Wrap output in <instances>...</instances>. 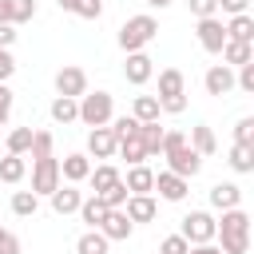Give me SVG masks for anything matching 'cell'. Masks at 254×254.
I'll list each match as a JSON object with an SVG mask.
<instances>
[{
    "instance_id": "cell-44",
    "label": "cell",
    "mask_w": 254,
    "mask_h": 254,
    "mask_svg": "<svg viewBox=\"0 0 254 254\" xmlns=\"http://www.w3.org/2000/svg\"><path fill=\"white\" fill-rule=\"evenodd\" d=\"M0 254H20V238L4 226H0Z\"/></svg>"
},
{
    "instance_id": "cell-19",
    "label": "cell",
    "mask_w": 254,
    "mask_h": 254,
    "mask_svg": "<svg viewBox=\"0 0 254 254\" xmlns=\"http://www.w3.org/2000/svg\"><path fill=\"white\" fill-rule=\"evenodd\" d=\"M127 218L131 222H151L155 214H159V206H155V198L151 194H127Z\"/></svg>"
},
{
    "instance_id": "cell-15",
    "label": "cell",
    "mask_w": 254,
    "mask_h": 254,
    "mask_svg": "<svg viewBox=\"0 0 254 254\" xmlns=\"http://www.w3.org/2000/svg\"><path fill=\"white\" fill-rule=\"evenodd\" d=\"M36 16V0H0V24H28Z\"/></svg>"
},
{
    "instance_id": "cell-7",
    "label": "cell",
    "mask_w": 254,
    "mask_h": 254,
    "mask_svg": "<svg viewBox=\"0 0 254 254\" xmlns=\"http://www.w3.org/2000/svg\"><path fill=\"white\" fill-rule=\"evenodd\" d=\"M95 230H99V234H103L107 242H123V238H131L135 222L127 218V210H123V206H111V210L103 214V222H99Z\"/></svg>"
},
{
    "instance_id": "cell-3",
    "label": "cell",
    "mask_w": 254,
    "mask_h": 254,
    "mask_svg": "<svg viewBox=\"0 0 254 254\" xmlns=\"http://www.w3.org/2000/svg\"><path fill=\"white\" fill-rule=\"evenodd\" d=\"M75 103H79V123H87V127H107V123L115 119V99H111V91H83Z\"/></svg>"
},
{
    "instance_id": "cell-1",
    "label": "cell",
    "mask_w": 254,
    "mask_h": 254,
    "mask_svg": "<svg viewBox=\"0 0 254 254\" xmlns=\"http://www.w3.org/2000/svg\"><path fill=\"white\" fill-rule=\"evenodd\" d=\"M163 159H167V171H175L183 179H194L202 171V155L187 143L183 131H163Z\"/></svg>"
},
{
    "instance_id": "cell-33",
    "label": "cell",
    "mask_w": 254,
    "mask_h": 254,
    "mask_svg": "<svg viewBox=\"0 0 254 254\" xmlns=\"http://www.w3.org/2000/svg\"><path fill=\"white\" fill-rule=\"evenodd\" d=\"M139 123H151V119H159V99L155 95H135V111H131Z\"/></svg>"
},
{
    "instance_id": "cell-2",
    "label": "cell",
    "mask_w": 254,
    "mask_h": 254,
    "mask_svg": "<svg viewBox=\"0 0 254 254\" xmlns=\"http://www.w3.org/2000/svg\"><path fill=\"white\" fill-rule=\"evenodd\" d=\"M214 238H222V254H246L250 250V214L242 206L222 210V222H214Z\"/></svg>"
},
{
    "instance_id": "cell-8",
    "label": "cell",
    "mask_w": 254,
    "mask_h": 254,
    "mask_svg": "<svg viewBox=\"0 0 254 254\" xmlns=\"http://www.w3.org/2000/svg\"><path fill=\"white\" fill-rule=\"evenodd\" d=\"M151 190H159V198H167V202H183L187 190H190V179H183V175H175V171H159Z\"/></svg>"
},
{
    "instance_id": "cell-23",
    "label": "cell",
    "mask_w": 254,
    "mask_h": 254,
    "mask_svg": "<svg viewBox=\"0 0 254 254\" xmlns=\"http://www.w3.org/2000/svg\"><path fill=\"white\" fill-rule=\"evenodd\" d=\"M107 210H111V206H107L99 194H91V198H83V202H79V210H75V214H79V218H83V222L95 230V226L103 222V214H107Z\"/></svg>"
},
{
    "instance_id": "cell-16",
    "label": "cell",
    "mask_w": 254,
    "mask_h": 254,
    "mask_svg": "<svg viewBox=\"0 0 254 254\" xmlns=\"http://www.w3.org/2000/svg\"><path fill=\"white\" fill-rule=\"evenodd\" d=\"M87 175H91V159H87V155L75 151V155H64V159H60V179H67V183H83Z\"/></svg>"
},
{
    "instance_id": "cell-37",
    "label": "cell",
    "mask_w": 254,
    "mask_h": 254,
    "mask_svg": "<svg viewBox=\"0 0 254 254\" xmlns=\"http://www.w3.org/2000/svg\"><path fill=\"white\" fill-rule=\"evenodd\" d=\"M190 250V242L183 238V234H167L163 242H159V254H187Z\"/></svg>"
},
{
    "instance_id": "cell-17",
    "label": "cell",
    "mask_w": 254,
    "mask_h": 254,
    "mask_svg": "<svg viewBox=\"0 0 254 254\" xmlns=\"http://www.w3.org/2000/svg\"><path fill=\"white\" fill-rule=\"evenodd\" d=\"M123 187H127L131 194H151V187H155V171H151L147 163H135V167L127 171V179H123Z\"/></svg>"
},
{
    "instance_id": "cell-32",
    "label": "cell",
    "mask_w": 254,
    "mask_h": 254,
    "mask_svg": "<svg viewBox=\"0 0 254 254\" xmlns=\"http://www.w3.org/2000/svg\"><path fill=\"white\" fill-rule=\"evenodd\" d=\"M36 210H40V194H32V190H16V194H12V214L32 218Z\"/></svg>"
},
{
    "instance_id": "cell-9",
    "label": "cell",
    "mask_w": 254,
    "mask_h": 254,
    "mask_svg": "<svg viewBox=\"0 0 254 254\" xmlns=\"http://www.w3.org/2000/svg\"><path fill=\"white\" fill-rule=\"evenodd\" d=\"M155 60L147 56V52H127V64H123V79L131 83V87H143L151 75H155V67H151Z\"/></svg>"
},
{
    "instance_id": "cell-26",
    "label": "cell",
    "mask_w": 254,
    "mask_h": 254,
    "mask_svg": "<svg viewBox=\"0 0 254 254\" xmlns=\"http://www.w3.org/2000/svg\"><path fill=\"white\" fill-rule=\"evenodd\" d=\"M226 163H230L238 175H250V171H254V143H234Z\"/></svg>"
},
{
    "instance_id": "cell-24",
    "label": "cell",
    "mask_w": 254,
    "mask_h": 254,
    "mask_svg": "<svg viewBox=\"0 0 254 254\" xmlns=\"http://www.w3.org/2000/svg\"><path fill=\"white\" fill-rule=\"evenodd\" d=\"M226 40H254V16L250 12H238V16H230V24H226Z\"/></svg>"
},
{
    "instance_id": "cell-46",
    "label": "cell",
    "mask_w": 254,
    "mask_h": 254,
    "mask_svg": "<svg viewBox=\"0 0 254 254\" xmlns=\"http://www.w3.org/2000/svg\"><path fill=\"white\" fill-rule=\"evenodd\" d=\"M16 44V24H0V48H12Z\"/></svg>"
},
{
    "instance_id": "cell-31",
    "label": "cell",
    "mask_w": 254,
    "mask_h": 254,
    "mask_svg": "<svg viewBox=\"0 0 254 254\" xmlns=\"http://www.w3.org/2000/svg\"><path fill=\"white\" fill-rule=\"evenodd\" d=\"M107 238L99 234V230H87V234H79L75 238V254H107Z\"/></svg>"
},
{
    "instance_id": "cell-12",
    "label": "cell",
    "mask_w": 254,
    "mask_h": 254,
    "mask_svg": "<svg viewBox=\"0 0 254 254\" xmlns=\"http://www.w3.org/2000/svg\"><path fill=\"white\" fill-rule=\"evenodd\" d=\"M119 147V139L111 135V127H91L87 135V159H111Z\"/></svg>"
},
{
    "instance_id": "cell-45",
    "label": "cell",
    "mask_w": 254,
    "mask_h": 254,
    "mask_svg": "<svg viewBox=\"0 0 254 254\" xmlns=\"http://www.w3.org/2000/svg\"><path fill=\"white\" fill-rule=\"evenodd\" d=\"M12 71H16V60H12V52H8V48H0V83H8V79H12Z\"/></svg>"
},
{
    "instance_id": "cell-13",
    "label": "cell",
    "mask_w": 254,
    "mask_h": 254,
    "mask_svg": "<svg viewBox=\"0 0 254 254\" xmlns=\"http://www.w3.org/2000/svg\"><path fill=\"white\" fill-rule=\"evenodd\" d=\"M202 87H206V95H230V91H234V71H230L226 64H214V67L202 75Z\"/></svg>"
},
{
    "instance_id": "cell-42",
    "label": "cell",
    "mask_w": 254,
    "mask_h": 254,
    "mask_svg": "<svg viewBox=\"0 0 254 254\" xmlns=\"http://www.w3.org/2000/svg\"><path fill=\"white\" fill-rule=\"evenodd\" d=\"M12 99H16V95H12V87H8V83H0V127H4V123H8V115H12Z\"/></svg>"
},
{
    "instance_id": "cell-18",
    "label": "cell",
    "mask_w": 254,
    "mask_h": 254,
    "mask_svg": "<svg viewBox=\"0 0 254 254\" xmlns=\"http://www.w3.org/2000/svg\"><path fill=\"white\" fill-rule=\"evenodd\" d=\"M242 202V187L238 183H214L210 187V206L214 210H230V206H238Z\"/></svg>"
},
{
    "instance_id": "cell-48",
    "label": "cell",
    "mask_w": 254,
    "mask_h": 254,
    "mask_svg": "<svg viewBox=\"0 0 254 254\" xmlns=\"http://www.w3.org/2000/svg\"><path fill=\"white\" fill-rule=\"evenodd\" d=\"M187 254H222V250H218L214 242H194V246H190Z\"/></svg>"
},
{
    "instance_id": "cell-39",
    "label": "cell",
    "mask_w": 254,
    "mask_h": 254,
    "mask_svg": "<svg viewBox=\"0 0 254 254\" xmlns=\"http://www.w3.org/2000/svg\"><path fill=\"white\" fill-rule=\"evenodd\" d=\"M127 194H131V190H127V187H123V179H119V183H115V187H107L99 198H103L107 206H123V202H127Z\"/></svg>"
},
{
    "instance_id": "cell-38",
    "label": "cell",
    "mask_w": 254,
    "mask_h": 254,
    "mask_svg": "<svg viewBox=\"0 0 254 254\" xmlns=\"http://www.w3.org/2000/svg\"><path fill=\"white\" fill-rule=\"evenodd\" d=\"M234 87H242L246 95H254V60L238 67V75H234Z\"/></svg>"
},
{
    "instance_id": "cell-20",
    "label": "cell",
    "mask_w": 254,
    "mask_h": 254,
    "mask_svg": "<svg viewBox=\"0 0 254 254\" xmlns=\"http://www.w3.org/2000/svg\"><path fill=\"white\" fill-rule=\"evenodd\" d=\"M222 60H226V67H242V64L254 60V44H246V40H226V44H222Z\"/></svg>"
},
{
    "instance_id": "cell-4",
    "label": "cell",
    "mask_w": 254,
    "mask_h": 254,
    "mask_svg": "<svg viewBox=\"0 0 254 254\" xmlns=\"http://www.w3.org/2000/svg\"><path fill=\"white\" fill-rule=\"evenodd\" d=\"M155 36H159V20H155V16H131V20L119 28V48H123V52H143Z\"/></svg>"
},
{
    "instance_id": "cell-34",
    "label": "cell",
    "mask_w": 254,
    "mask_h": 254,
    "mask_svg": "<svg viewBox=\"0 0 254 254\" xmlns=\"http://www.w3.org/2000/svg\"><path fill=\"white\" fill-rule=\"evenodd\" d=\"M32 127H16L12 135H8V155H28V147H32Z\"/></svg>"
},
{
    "instance_id": "cell-10",
    "label": "cell",
    "mask_w": 254,
    "mask_h": 254,
    "mask_svg": "<svg viewBox=\"0 0 254 254\" xmlns=\"http://www.w3.org/2000/svg\"><path fill=\"white\" fill-rule=\"evenodd\" d=\"M87 91V71L83 67H60L56 71V95H71V99H79Z\"/></svg>"
},
{
    "instance_id": "cell-14",
    "label": "cell",
    "mask_w": 254,
    "mask_h": 254,
    "mask_svg": "<svg viewBox=\"0 0 254 254\" xmlns=\"http://www.w3.org/2000/svg\"><path fill=\"white\" fill-rule=\"evenodd\" d=\"M48 198H52V210H56V214H75V210H79V202H83V194L75 190V183H67V187L60 183Z\"/></svg>"
},
{
    "instance_id": "cell-28",
    "label": "cell",
    "mask_w": 254,
    "mask_h": 254,
    "mask_svg": "<svg viewBox=\"0 0 254 254\" xmlns=\"http://www.w3.org/2000/svg\"><path fill=\"white\" fill-rule=\"evenodd\" d=\"M198 155H214V147H218V139H214V131L206 127V123H198V127H190V139H187Z\"/></svg>"
},
{
    "instance_id": "cell-50",
    "label": "cell",
    "mask_w": 254,
    "mask_h": 254,
    "mask_svg": "<svg viewBox=\"0 0 254 254\" xmlns=\"http://www.w3.org/2000/svg\"><path fill=\"white\" fill-rule=\"evenodd\" d=\"M143 4H151V8H171L175 0H143Z\"/></svg>"
},
{
    "instance_id": "cell-5",
    "label": "cell",
    "mask_w": 254,
    "mask_h": 254,
    "mask_svg": "<svg viewBox=\"0 0 254 254\" xmlns=\"http://www.w3.org/2000/svg\"><path fill=\"white\" fill-rule=\"evenodd\" d=\"M179 234H183L190 246H194V242H214V214H206V210H190V214H183Z\"/></svg>"
},
{
    "instance_id": "cell-6",
    "label": "cell",
    "mask_w": 254,
    "mask_h": 254,
    "mask_svg": "<svg viewBox=\"0 0 254 254\" xmlns=\"http://www.w3.org/2000/svg\"><path fill=\"white\" fill-rule=\"evenodd\" d=\"M60 187V159H32V194H52Z\"/></svg>"
},
{
    "instance_id": "cell-11",
    "label": "cell",
    "mask_w": 254,
    "mask_h": 254,
    "mask_svg": "<svg viewBox=\"0 0 254 254\" xmlns=\"http://www.w3.org/2000/svg\"><path fill=\"white\" fill-rule=\"evenodd\" d=\"M198 44L218 56L222 44H226V24H222L218 16H202V20H198Z\"/></svg>"
},
{
    "instance_id": "cell-49",
    "label": "cell",
    "mask_w": 254,
    "mask_h": 254,
    "mask_svg": "<svg viewBox=\"0 0 254 254\" xmlns=\"http://www.w3.org/2000/svg\"><path fill=\"white\" fill-rule=\"evenodd\" d=\"M60 4V12H75V0H56Z\"/></svg>"
},
{
    "instance_id": "cell-25",
    "label": "cell",
    "mask_w": 254,
    "mask_h": 254,
    "mask_svg": "<svg viewBox=\"0 0 254 254\" xmlns=\"http://www.w3.org/2000/svg\"><path fill=\"white\" fill-rule=\"evenodd\" d=\"M115 151L127 159V167H135V163H147V147H143L139 131H135V135H127V139H119V147H115Z\"/></svg>"
},
{
    "instance_id": "cell-22",
    "label": "cell",
    "mask_w": 254,
    "mask_h": 254,
    "mask_svg": "<svg viewBox=\"0 0 254 254\" xmlns=\"http://www.w3.org/2000/svg\"><path fill=\"white\" fill-rule=\"evenodd\" d=\"M139 139H143V147H147V159L163 155V127H159V119L139 123Z\"/></svg>"
},
{
    "instance_id": "cell-27",
    "label": "cell",
    "mask_w": 254,
    "mask_h": 254,
    "mask_svg": "<svg viewBox=\"0 0 254 254\" xmlns=\"http://www.w3.org/2000/svg\"><path fill=\"white\" fill-rule=\"evenodd\" d=\"M52 119H56V123H75V119H79V103H75L71 95H56V99H52Z\"/></svg>"
},
{
    "instance_id": "cell-30",
    "label": "cell",
    "mask_w": 254,
    "mask_h": 254,
    "mask_svg": "<svg viewBox=\"0 0 254 254\" xmlns=\"http://www.w3.org/2000/svg\"><path fill=\"white\" fill-rule=\"evenodd\" d=\"M24 171H28L24 155H4V159H0V183H20Z\"/></svg>"
},
{
    "instance_id": "cell-40",
    "label": "cell",
    "mask_w": 254,
    "mask_h": 254,
    "mask_svg": "<svg viewBox=\"0 0 254 254\" xmlns=\"http://www.w3.org/2000/svg\"><path fill=\"white\" fill-rule=\"evenodd\" d=\"M75 16H83V20H99V16H103V0H75Z\"/></svg>"
},
{
    "instance_id": "cell-35",
    "label": "cell",
    "mask_w": 254,
    "mask_h": 254,
    "mask_svg": "<svg viewBox=\"0 0 254 254\" xmlns=\"http://www.w3.org/2000/svg\"><path fill=\"white\" fill-rule=\"evenodd\" d=\"M135 131H139V119H135V115L111 119V135H115V139H127V135H135Z\"/></svg>"
},
{
    "instance_id": "cell-29",
    "label": "cell",
    "mask_w": 254,
    "mask_h": 254,
    "mask_svg": "<svg viewBox=\"0 0 254 254\" xmlns=\"http://www.w3.org/2000/svg\"><path fill=\"white\" fill-rule=\"evenodd\" d=\"M87 179H91L95 194H103L107 187H115V183H119V171H115L111 163H99V167H91V175H87Z\"/></svg>"
},
{
    "instance_id": "cell-21",
    "label": "cell",
    "mask_w": 254,
    "mask_h": 254,
    "mask_svg": "<svg viewBox=\"0 0 254 254\" xmlns=\"http://www.w3.org/2000/svg\"><path fill=\"white\" fill-rule=\"evenodd\" d=\"M183 87H187V79H183V71H179V67H163V71H159V95H155V99H171V95H187Z\"/></svg>"
},
{
    "instance_id": "cell-47",
    "label": "cell",
    "mask_w": 254,
    "mask_h": 254,
    "mask_svg": "<svg viewBox=\"0 0 254 254\" xmlns=\"http://www.w3.org/2000/svg\"><path fill=\"white\" fill-rule=\"evenodd\" d=\"M246 4H250V0H218V8H222V12H230V16L246 12Z\"/></svg>"
},
{
    "instance_id": "cell-41",
    "label": "cell",
    "mask_w": 254,
    "mask_h": 254,
    "mask_svg": "<svg viewBox=\"0 0 254 254\" xmlns=\"http://www.w3.org/2000/svg\"><path fill=\"white\" fill-rule=\"evenodd\" d=\"M234 143H254V119L250 115H242L234 123Z\"/></svg>"
},
{
    "instance_id": "cell-43",
    "label": "cell",
    "mask_w": 254,
    "mask_h": 254,
    "mask_svg": "<svg viewBox=\"0 0 254 254\" xmlns=\"http://www.w3.org/2000/svg\"><path fill=\"white\" fill-rule=\"evenodd\" d=\"M187 4H190V12H194L198 20H202V16H214V12H218V0H187Z\"/></svg>"
},
{
    "instance_id": "cell-36",
    "label": "cell",
    "mask_w": 254,
    "mask_h": 254,
    "mask_svg": "<svg viewBox=\"0 0 254 254\" xmlns=\"http://www.w3.org/2000/svg\"><path fill=\"white\" fill-rule=\"evenodd\" d=\"M28 151H32V159H48L52 155V131H36Z\"/></svg>"
}]
</instances>
